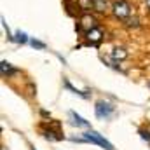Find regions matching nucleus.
<instances>
[{
  "label": "nucleus",
  "instance_id": "2eb2a0df",
  "mask_svg": "<svg viewBox=\"0 0 150 150\" xmlns=\"http://www.w3.org/2000/svg\"><path fill=\"white\" fill-rule=\"evenodd\" d=\"M124 23H126V26H134V28H136V26H138V18H133V19L127 18Z\"/></svg>",
  "mask_w": 150,
  "mask_h": 150
},
{
  "label": "nucleus",
  "instance_id": "7ed1b4c3",
  "mask_svg": "<svg viewBox=\"0 0 150 150\" xmlns=\"http://www.w3.org/2000/svg\"><path fill=\"white\" fill-rule=\"evenodd\" d=\"M94 112H96V117H98V119L107 120V119H110V117L113 115V112H115V107H113L112 103H108V101L100 100V101H96Z\"/></svg>",
  "mask_w": 150,
  "mask_h": 150
},
{
  "label": "nucleus",
  "instance_id": "423d86ee",
  "mask_svg": "<svg viewBox=\"0 0 150 150\" xmlns=\"http://www.w3.org/2000/svg\"><path fill=\"white\" fill-rule=\"evenodd\" d=\"M42 134H44V138L45 140H49V142H59V140H63V134L59 133V131H54V129H45V131H42Z\"/></svg>",
  "mask_w": 150,
  "mask_h": 150
},
{
  "label": "nucleus",
  "instance_id": "f257e3e1",
  "mask_svg": "<svg viewBox=\"0 0 150 150\" xmlns=\"http://www.w3.org/2000/svg\"><path fill=\"white\" fill-rule=\"evenodd\" d=\"M112 14L115 19L119 21H126L131 16V5L127 0H117L112 4Z\"/></svg>",
  "mask_w": 150,
  "mask_h": 150
},
{
  "label": "nucleus",
  "instance_id": "f03ea898",
  "mask_svg": "<svg viewBox=\"0 0 150 150\" xmlns=\"http://www.w3.org/2000/svg\"><path fill=\"white\" fill-rule=\"evenodd\" d=\"M82 138H84L86 142H91V143H96V145L103 147L105 150H115L112 147V143H110V142H107L100 133H96V131H93V129H91V131H87V133H84V134H82Z\"/></svg>",
  "mask_w": 150,
  "mask_h": 150
},
{
  "label": "nucleus",
  "instance_id": "9b49d317",
  "mask_svg": "<svg viewBox=\"0 0 150 150\" xmlns=\"http://www.w3.org/2000/svg\"><path fill=\"white\" fill-rule=\"evenodd\" d=\"M107 9H108V2H107V0H94V11L105 12Z\"/></svg>",
  "mask_w": 150,
  "mask_h": 150
},
{
  "label": "nucleus",
  "instance_id": "4468645a",
  "mask_svg": "<svg viewBox=\"0 0 150 150\" xmlns=\"http://www.w3.org/2000/svg\"><path fill=\"white\" fill-rule=\"evenodd\" d=\"M30 44H32V47H35V49H45V44L40 42V40H35V38H32Z\"/></svg>",
  "mask_w": 150,
  "mask_h": 150
},
{
  "label": "nucleus",
  "instance_id": "f3484780",
  "mask_svg": "<svg viewBox=\"0 0 150 150\" xmlns=\"http://www.w3.org/2000/svg\"><path fill=\"white\" fill-rule=\"evenodd\" d=\"M145 4H147V7L150 9V0H145Z\"/></svg>",
  "mask_w": 150,
  "mask_h": 150
},
{
  "label": "nucleus",
  "instance_id": "a211bd4d",
  "mask_svg": "<svg viewBox=\"0 0 150 150\" xmlns=\"http://www.w3.org/2000/svg\"><path fill=\"white\" fill-rule=\"evenodd\" d=\"M149 87H150V82H149Z\"/></svg>",
  "mask_w": 150,
  "mask_h": 150
},
{
  "label": "nucleus",
  "instance_id": "20e7f679",
  "mask_svg": "<svg viewBox=\"0 0 150 150\" xmlns=\"http://www.w3.org/2000/svg\"><path fill=\"white\" fill-rule=\"evenodd\" d=\"M98 25H96V18L91 14V12H86V14H82L80 18H79V30L80 32H89V30H93V28H96Z\"/></svg>",
  "mask_w": 150,
  "mask_h": 150
},
{
  "label": "nucleus",
  "instance_id": "9d476101",
  "mask_svg": "<svg viewBox=\"0 0 150 150\" xmlns=\"http://www.w3.org/2000/svg\"><path fill=\"white\" fill-rule=\"evenodd\" d=\"M112 58L113 59H117V61H122V59L127 58V51H126L124 47H115L113 52H112Z\"/></svg>",
  "mask_w": 150,
  "mask_h": 150
},
{
  "label": "nucleus",
  "instance_id": "ddd939ff",
  "mask_svg": "<svg viewBox=\"0 0 150 150\" xmlns=\"http://www.w3.org/2000/svg\"><path fill=\"white\" fill-rule=\"evenodd\" d=\"M14 42H18V44H26V42H28L26 33H25V32H16V35H14Z\"/></svg>",
  "mask_w": 150,
  "mask_h": 150
},
{
  "label": "nucleus",
  "instance_id": "6e6552de",
  "mask_svg": "<svg viewBox=\"0 0 150 150\" xmlns=\"http://www.w3.org/2000/svg\"><path fill=\"white\" fill-rule=\"evenodd\" d=\"M68 115H70V119H72V124H74V126H77V127H89V122H87L86 119H82L80 115H77L75 112H70Z\"/></svg>",
  "mask_w": 150,
  "mask_h": 150
},
{
  "label": "nucleus",
  "instance_id": "f8f14e48",
  "mask_svg": "<svg viewBox=\"0 0 150 150\" xmlns=\"http://www.w3.org/2000/svg\"><path fill=\"white\" fill-rule=\"evenodd\" d=\"M65 87H67V89H70V91H72V93H75V94H79V96H82V98H89V94H87V93H82V91H79V89H75V87L72 86V84H70V82H68V80H65Z\"/></svg>",
  "mask_w": 150,
  "mask_h": 150
},
{
  "label": "nucleus",
  "instance_id": "dca6fc26",
  "mask_svg": "<svg viewBox=\"0 0 150 150\" xmlns=\"http://www.w3.org/2000/svg\"><path fill=\"white\" fill-rule=\"evenodd\" d=\"M140 134H142V138H143L145 142H149V143H150V133H149V131H145V129H140Z\"/></svg>",
  "mask_w": 150,
  "mask_h": 150
},
{
  "label": "nucleus",
  "instance_id": "0eeeda50",
  "mask_svg": "<svg viewBox=\"0 0 150 150\" xmlns=\"http://www.w3.org/2000/svg\"><path fill=\"white\" fill-rule=\"evenodd\" d=\"M0 70H2V77H11V75H14V74H18V70L11 65V63H7V61H2L0 63Z\"/></svg>",
  "mask_w": 150,
  "mask_h": 150
},
{
  "label": "nucleus",
  "instance_id": "1a4fd4ad",
  "mask_svg": "<svg viewBox=\"0 0 150 150\" xmlns=\"http://www.w3.org/2000/svg\"><path fill=\"white\" fill-rule=\"evenodd\" d=\"M77 5H79L80 11L89 12V11L94 9V0H77Z\"/></svg>",
  "mask_w": 150,
  "mask_h": 150
},
{
  "label": "nucleus",
  "instance_id": "39448f33",
  "mask_svg": "<svg viewBox=\"0 0 150 150\" xmlns=\"http://www.w3.org/2000/svg\"><path fill=\"white\" fill-rule=\"evenodd\" d=\"M84 38H86V42H87L89 45H98V44L103 40V30H101L100 26H96V28L86 32V33H84Z\"/></svg>",
  "mask_w": 150,
  "mask_h": 150
}]
</instances>
